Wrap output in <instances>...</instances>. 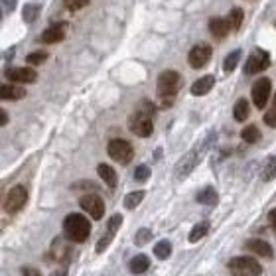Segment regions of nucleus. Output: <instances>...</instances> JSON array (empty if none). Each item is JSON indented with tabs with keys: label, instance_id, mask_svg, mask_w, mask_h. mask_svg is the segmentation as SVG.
I'll use <instances>...</instances> for the list:
<instances>
[{
	"label": "nucleus",
	"instance_id": "1",
	"mask_svg": "<svg viewBox=\"0 0 276 276\" xmlns=\"http://www.w3.org/2000/svg\"><path fill=\"white\" fill-rule=\"evenodd\" d=\"M215 142V132H209L207 136L201 140L200 144H195L191 150L178 162L176 166V178L178 180H184V178H188L191 172H193V168L201 162V158L205 156V152L211 148V144Z\"/></svg>",
	"mask_w": 276,
	"mask_h": 276
},
{
	"label": "nucleus",
	"instance_id": "2",
	"mask_svg": "<svg viewBox=\"0 0 276 276\" xmlns=\"http://www.w3.org/2000/svg\"><path fill=\"white\" fill-rule=\"evenodd\" d=\"M63 233L71 243H85L91 235V223L85 215L69 213L63 219Z\"/></svg>",
	"mask_w": 276,
	"mask_h": 276
},
{
	"label": "nucleus",
	"instance_id": "3",
	"mask_svg": "<svg viewBox=\"0 0 276 276\" xmlns=\"http://www.w3.org/2000/svg\"><path fill=\"white\" fill-rule=\"evenodd\" d=\"M152 114H154V107L150 103H144L142 107H138L134 113L128 119V128L132 134L140 138H146L152 134L154 130V123H152Z\"/></svg>",
	"mask_w": 276,
	"mask_h": 276
},
{
	"label": "nucleus",
	"instance_id": "4",
	"mask_svg": "<svg viewBox=\"0 0 276 276\" xmlns=\"http://www.w3.org/2000/svg\"><path fill=\"white\" fill-rule=\"evenodd\" d=\"M178 89H180V73L174 71V69H168V71H162L158 75V81H156V93H158V99L162 103V107H170L174 103V97H176Z\"/></svg>",
	"mask_w": 276,
	"mask_h": 276
},
{
	"label": "nucleus",
	"instance_id": "5",
	"mask_svg": "<svg viewBox=\"0 0 276 276\" xmlns=\"http://www.w3.org/2000/svg\"><path fill=\"white\" fill-rule=\"evenodd\" d=\"M227 268L231 276H261L263 274V266L259 261H254L252 257H237L233 261L227 263Z\"/></svg>",
	"mask_w": 276,
	"mask_h": 276
},
{
	"label": "nucleus",
	"instance_id": "6",
	"mask_svg": "<svg viewBox=\"0 0 276 276\" xmlns=\"http://www.w3.org/2000/svg\"><path fill=\"white\" fill-rule=\"evenodd\" d=\"M107 150H109V156L113 158L114 162L123 164V166L130 164L132 158H134V150H132L130 142H126L123 138H113V140L109 142Z\"/></svg>",
	"mask_w": 276,
	"mask_h": 276
},
{
	"label": "nucleus",
	"instance_id": "7",
	"mask_svg": "<svg viewBox=\"0 0 276 276\" xmlns=\"http://www.w3.org/2000/svg\"><path fill=\"white\" fill-rule=\"evenodd\" d=\"M270 67V53L266 50H254L245 63V75H257Z\"/></svg>",
	"mask_w": 276,
	"mask_h": 276
},
{
	"label": "nucleus",
	"instance_id": "8",
	"mask_svg": "<svg viewBox=\"0 0 276 276\" xmlns=\"http://www.w3.org/2000/svg\"><path fill=\"white\" fill-rule=\"evenodd\" d=\"M26 203H28V189L24 186H14L4 198V211L6 213H18Z\"/></svg>",
	"mask_w": 276,
	"mask_h": 276
},
{
	"label": "nucleus",
	"instance_id": "9",
	"mask_svg": "<svg viewBox=\"0 0 276 276\" xmlns=\"http://www.w3.org/2000/svg\"><path fill=\"white\" fill-rule=\"evenodd\" d=\"M50 257H53V261L57 263L67 264L71 261L73 257V249H71V241L65 237H55L53 243H51V249H50Z\"/></svg>",
	"mask_w": 276,
	"mask_h": 276
},
{
	"label": "nucleus",
	"instance_id": "10",
	"mask_svg": "<svg viewBox=\"0 0 276 276\" xmlns=\"http://www.w3.org/2000/svg\"><path fill=\"white\" fill-rule=\"evenodd\" d=\"M270 91H272V83L268 77H261L259 81H254L252 85V103L257 109H264L266 103L270 99Z\"/></svg>",
	"mask_w": 276,
	"mask_h": 276
},
{
	"label": "nucleus",
	"instance_id": "11",
	"mask_svg": "<svg viewBox=\"0 0 276 276\" xmlns=\"http://www.w3.org/2000/svg\"><path fill=\"white\" fill-rule=\"evenodd\" d=\"M211 46L209 44H198V46H193L188 53V62L189 65L193 67V69H201V67H205L209 60H211Z\"/></svg>",
	"mask_w": 276,
	"mask_h": 276
},
{
	"label": "nucleus",
	"instance_id": "12",
	"mask_svg": "<svg viewBox=\"0 0 276 276\" xmlns=\"http://www.w3.org/2000/svg\"><path fill=\"white\" fill-rule=\"evenodd\" d=\"M79 205H81V209L85 211V213L91 215V219H103V215H105V203L101 200L97 193H87V195H83L81 200H79Z\"/></svg>",
	"mask_w": 276,
	"mask_h": 276
},
{
	"label": "nucleus",
	"instance_id": "13",
	"mask_svg": "<svg viewBox=\"0 0 276 276\" xmlns=\"http://www.w3.org/2000/svg\"><path fill=\"white\" fill-rule=\"evenodd\" d=\"M123 225V215L114 213L111 219H109V223H107V231L103 233V237L99 239V243H97V252H103L111 243H113L114 235H116V231H119V227Z\"/></svg>",
	"mask_w": 276,
	"mask_h": 276
},
{
	"label": "nucleus",
	"instance_id": "14",
	"mask_svg": "<svg viewBox=\"0 0 276 276\" xmlns=\"http://www.w3.org/2000/svg\"><path fill=\"white\" fill-rule=\"evenodd\" d=\"M4 75L12 83H36V79H38L36 69H32V67H10V69H6Z\"/></svg>",
	"mask_w": 276,
	"mask_h": 276
},
{
	"label": "nucleus",
	"instance_id": "15",
	"mask_svg": "<svg viewBox=\"0 0 276 276\" xmlns=\"http://www.w3.org/2000/svg\"><path fill=\"white\" fill-rule=\"evenodd\" d=\"M245 249L254 252V254H259V257H264V259H272V257H274L272 247H270L266 241H263V239H249V241L245 243Z\"/></svg>",
	"mask_w": 276,
	"mask_h": 276
},
{
	"label": "nucleus",
	"instance_id": "16",
	"mask_svg": "<svg viewBox=\"0 0 276 276\" xmlns=\"http://www.w3.org/2000/svg\"><path fill=\"white\" fill-rule=\"evenodd\" d=\"M231 30H233V28H231L229 18H211V20H209V32H211L213 38L217 40L227 38Z\"/></svg>",
	"mask_w": 276,
	"mask_h": 276
},
{
	"label": "nucleus",
	"instance_id": "17",
	"mask_svg": "<svg viewBox=\"0 0 276 276\" xmlns=\"http://www.w3.org/2000/svg\"><path fill=\"white\" fill-rule=\"evenodd\" d=\"M65 28H67L65 22L50 26L48 30H44V34H42L40 40H42L44 44H57V42H62V40L65 38Z\"/></svg>",
	"mask_w": 276,
	"mask_h": 276
},
{
	"label": "nucleus",
	"instance_id": "18",
	"mask_svg": "<svg viewBox=\"0 0 276 276\" xmlns=\"http://www.w3.org/2000/svg\"><path fill=\"white\" fill-rule=\"evenodd\" d=\"M215 85V77L213 75H203L201 79H198L193 85H191V95L193 97H203L207 95Z\"/></svg>",
	"mask_w": 276,
	"mask_h": 276
},
{
	"label": "nucleus",
	"instance_id": "19",
	"mask_svg": "<svg viewBox=\"0 0 276 276\" xmlns=\"http://www.w3.org/2000/svg\"><path fill=\"white\" fill-rule=\"evenodd\" d=\"M0 97H2V101H20L26 97V91L18 85H14V83H2Z\"/></svg>",
	"mask_w": 276,
	"mask_h": 276
},
{
	"label": "nucleus",
	"instance_id": "20",
	"mask_svg": "<svg viewBox=\"0 0 276 276\" xmlns=\"http://www.w3.org/2000/svg\"><path fill=\"white\" fill-rule=\"evenodd\" d=\"M97 172H99V176H101V180L109 186V188L113 189V188H116V172H114L113 168L111 166H107V164H99L97 166Z\"/></svg>",
	"mask_w": 276,
	"mask_h": 276
},
{
	"label": "nucleus",
	"instance_id": "21",
	"mask_svg": "<svg viewBox=\"0 0 276 276\" xmlns=\"http://www.w3.org/2000/svg\"><path fill=\"white\" fill-rule=\"evenodd\" d=\"M128 268H130L132 274H142V272H146V270L150 268V259H148L146 254H138V257H134V259L130 261Z\"/></svg>",
	"mask_w": 276,
	"mask_h": 276
},
{
	"label": "nucleus",
	"instance_id": "22",
	"mask_svg": "<svg viewBox=\"0 0 276 276\" xmlns=\"http://www.w3.org/2000/svg\"><path fill=\"white\" fill-rule=\"evenodd\" d=\"M261 178H263L264 182H270V180L276 178V154L268 156L264 160L263 168H261Z\"/></svg>",
	"mask_w": 276,
	"mask_h": 276
},
{
	"label": "nucleus",
	"instance_id": "23",
	"mask_svg": "<svg viewBox=\"0 0 276 276\" xmlns=\"http://www.w3.org/2000/svg\"><path fill=\"white\" fill-rule=\"evenodd\" d=\"M195 200H198V203H201V205H215L219 198H217V191H215L211 186H207V188H203L198 191Z\"/></svg>",
	"mask_w": 276,
	"mask_h": 276
},
{
	"label": "nucleus",
	"instance_id": "24",
	"mask_svg": "<svg viewBox=\"0 0 276 276\" xmlns=\"http://www.w3.org/2000/svg\"><path fill=\"white\" fill-rule=\"evenodd\" d=\"M249 114H251L249 101H247V99H239L237 103H235V107H233V116H235V121H239V123H245V121L249 119Z\"/></svg>",
	"mask_w": 276,
	"mask_h": 276
},
{
	"label": "nucleus",
	"instance_id": "25",
	"mask_svg": "<svg viewBox=\"0 0 276 276\" xmlns=\"http://www.w3.org/2000/svg\"><path fill=\"white\" fill-rule=\"evenodd\" d=\"M241 138H243L247 144H254V142H259V140H261V130H259V126L257 125L245 126V128L241 130Z\"/></svg>",
	"mask_w": 276,
	"mask_h": 276
},
{
	"label": "nucleus",
	"instance_id": "26",
	"mask_svg": "<svg viewBox=\"0 0 276 276\" xmlns=\"http://www.w3.org/2000/svg\"><path fill=\"white\" fill-rule=\"evenodd\" d=\"M241 57H243V51L241 50L231 51L225 57V62H223V71H225V73H233L235 67L239 65V62H241Z\"/></svg>",
	"mask_w": 276,
	"mask_h": 276
},
{
	"label": "nucleus",
	"instance_id": "27",
	"mask_svg": "<svg viewBox=\"0 0 276 276\" xmlns=\"http://www.w3.org/2000/svg\"><path fill=\"white\" fill-rule=\"evenodd\" d=\"M207 233H209V223H207V221H201L198 225H193L191 233H189V243H198V241H201Z\"/></svg>",
	"mask_w": 276,
	"mask_h": 276
},
{
	"label": "nucleus",
	"instance_id": "28",
	"mask_svg": "<svg viewBox=\"0 0 276 276\" xmlns=\"http://www.w3.org/2000/svg\"><path fill=\"white\" fill-rule=\"evenodd\" d=\"M144 195H146V191H142V189H138V191H130V193H126L125 198V207L126 209H134L138 207L142 200H144Z\"/></svg>",
	"mask_w": 276,
	"mask_h": 276
},
{
	"label": "nucleus",
	"instance_id": "29",
	"mask_svg": "<svg viewBox=\"0 0 276 276\" xmlns=\"http://www.w3.org/2000/svg\"><path fill=\"white\" fill-rule=\"evenodd\" d=\"M154 254L160 259V261H166L170 254H172V243L170 241H158L156 245H154Z\"/></svg>",
	"mask_w": 276,
	"mask_h": 276
},
{
	"label": "nucleus",
	"instance_id": "30",
	"mask_svg": "<svg viewBox=\"0 0 276 276\" xmlns=\"http://www.w3.org/2000/svg\"><path fill=\"white\" fill-rule=\"evenodd\" d=\"M38 14H40V6L38 4H26L22 8V20L26 24H32L38 20Z\"/></svg>",
	"mask_w": 276,
	"mask_h": 276
},
{
	"label": "nucleus",
	"instance_id": "31",
	"mask_svg": "<svg viewBox=\"0 0 276 276\" xmlns=\"http://www.w3.org/2000/svg\"><path fill=\"white\" fill-rule=\"evenodd\" d=\"M243 18H245V14L241 8H233L231 12H229V22H231V28H233V32H239V28L243 24Z\"/></svg>",
	"mask_w": 276,
	"mask_h": 276
},
{
	"label": "nucleus",
	"instance_id": "32",
	"mask_svg": "<svg viewBox=\"0 0 276 276\" xmlns=\"http://www.w3.org/2000/svg\"><path fill=\"white\" fill-rule=\"evenodd\" d=\"M48 57H50L48 51H34V53H30V55L26 57V62L30 63V65H40V63L46 62Z\"/></svg>",
	"mask_w": 276,
	"mask_h": 276
},
{
	"label": "nucleus",
	"instance_id": "33",
	"mask_svg": "<svg viewBox=\"0 0 276 276\" xmlns=\"http://www.w3.org/2000/svg\"><path fill=\"white\" fill-rule=\"evenodd\" d=\"M150 239H152V231L144 227V229H138L136 231V235H134V243H136V245H146Z\"/></svg>",
	"mask_w": 276,
	"mask_h": 276
},
{
	"label": "nucleus",
	"instance_id": "34",
	"mask_svg": "<svg viewBox=\"0 0 276 276\" xmlns=\"http://www.w3.org/2000/svg\"><path fill=\"white\" fill-rule=\"evenodd\" d=\"M148 178H150V168H148L146 164L138 166L136 170H134V180H136V182H146Z\"/></svg>",
	"mask_w": 276,
	"mask_h": 276
},
{
	"label": "nucleus",
	"instance_id": "35",
	"mask_svg": "<svg viewBox=\"0 0 276 276\" xmlns=\"http://www.w3.org/2000/svg\"><path fill=\"white\" fill-rule=\"evenodd\" d=\"M63 2H65L67 10H71V12H77V10L85 8V6L89 4V0H63Z\"/></svg>",
	"mask_w": 276,
	"mask_h": 276
},
{
	"label": "nucleus",
	"instance_id": "36",
	"mask_svg": "<svg viewBox=\"0 0 276 276\" xmlns=\"http://www.w3.org/2000/svg\"><path fill=\"white\" fill-rule=\"evenodd\" d=\"M264 123L270 126V128H276V105L270 109V111L264 113Z\"/></svg>",
	"mask_w": 276,
	"mask_h": 276
},
{
	"label": "nucleus",
	"instance_id": "37",
	"mask_svg": "<svg viewBox=\"0 0 276 276\" xmlns=\"http://www.w3.org/2000/svg\"><path fill=\"white\" fill-rule=\"evenodd\" d=\"M22 274L24 276H42V272H40L38 268H34V266H24V268H22Z\"/></svg>",
	"mask_w": 276,
	"mask_h": 276
},
{
	"label": "nucleus",
	"instance_id": "38",
	"mask_svg": "<svg viewBox=\"0 0 276 276\" xmlns=\"http://www.w3.org/2000/svg\"><path fill=\"white\" fill-rule=\"evenodd\" d=\"M14 6H16V0H4V10L2 12L8 14L10 10H14Z\"/></svg>",
	"mask_w": 276,
	"mask_h": 276
},
{
	"label": "nucleus",
	"instance_id": "39",
	"mask_svg": "<svg viewBox=\"0 0 276 276\" xmlns=\"http://www.w3.org/2000/svg\"><path fill=\"white\" fill-rule=\"evenodd\" d=\"M0 125H2V126H6V125H8V113H6L4 109L0 111Z\"/></svg>",
	"mask_w": 276,
	"mask_h": 276
},
{
	"label": "nucleus",
	"instance_id": "40",
	"mask_svg": "<svg viewBox=\"0 0 276 276\" xmlns=\"http://www.w3.org/2000/svg\"><path fill=\"white\" fill-rule=\"evenodd\" d=\"M268 223H270L272 227H276V207L268 213Z\"/></svg>",
	"mask_w": 276,
	"mask_h": 276
},
{
	"label": "nucleus",
	"instance_id": "41",
	"mask_svg": "<svg viewBox=\"0 0 276 276\" xmlns=\"http://www.w3.org/2000/svg\"><path fill=\"white\" fill-rule=\"evenodd\" d=\"M50 276H67V270H65V268H60V270H55V272H51Z\"/></svg>",
	"mask_w": 276,
	"mask_h": 276
},
{
	"label": "nucleus",
	"instance_id": "42",
	"mask_svg": "<svg viewBox=\"0 0 276 276\" xmlns=\"http://www.w3.org/2000/svg\"><path fill=\"white\" fill-rule=\"evenodd\" d=\"M160 156H162V148H158V150H156V154H154V160L158 162V160H160Z\"/></svg>",
	"mask_w": 276,
	"mask_h": 276
},
{
	"label": "nucleus",
	"instance_id": "43",
	"mask_svg": "<svg viewBox=\"0 0 276 276\" xmlns=\"http://www.w3.org/2000/svg\"><path fill=\"white\" fill-rule=\"evenodd\" d=\"M274 105H276V95H274Z\"/></svg>",
	"mask_w": 276,
	"mask_h": 276
},
{
	"label": "nucleus",
	"instance_id": "44",
	"mask_svg": "<svg viewBox=\"0 0 276 276\" xmlns=\"http://www.w3.org/2000/svg\"><path fill=\"white\" fill-rule=\"evenodd\" d=\"M274 26H276V24H274Z\"/></svg>",
	"mask_w": 276,
	"mask_h": 276
}]
</instances>
